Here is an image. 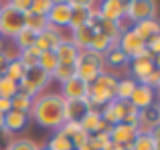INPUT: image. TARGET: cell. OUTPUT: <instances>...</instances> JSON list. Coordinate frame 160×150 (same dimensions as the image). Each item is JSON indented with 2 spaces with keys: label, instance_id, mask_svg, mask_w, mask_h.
Segmentation results:
<instances>
[{
  "label": "cell",
  "instance_id": "cell-5",
  "mask_svg": "<svg viewBox=\"0 0 160 150\" xmlns=\"http://www.w3.org/2000/svg\"><path fill=\"white\" fill-rule=\"evenodd\" d=\"M51 75H47L45 71H41L39 67H32L24 71V77L18 81V91L31 95V98H37L39 93H43L47 89V85L51 83Z\"/></svg>",
  "mask_w": 160,
  "mask_h": 150
},
{
  "label": "cell",
  "instance_id": "cell-22",
  "mask_svg": "<svg viewBox=\"0 0 160 150\" xmlns=\"http://www.w3.org/2000/svg\"><path fill=\"white\" fill-rule=\"evenodd\" d=\"M132 31L136 32L138 37H140L142 41H148L150 37H154V35H160V22L156 18H148V20H142V22H136V24H132Z\"/></svg>",
  "mask_w": 160,
  "mask_h": 150
},
{
  "label": "cell",
  "instance_id": "cell-15",
  "mask_svg": "<svg viewBox=\"0 0 160 150\" xmlns=\"http://www.w3.org/2000/svg\"><path fill=\"white\" fill-rule=\"evenodd\" d=\"M138 136L136 126H130V124H116V126H109V140L122 146H128L134 142V138Z\"/></svg>",
  "mask_w": 160,
  "mask_h": 150
},
{
  "label": "cell",
  "instance_id": "cell-10",
  "mask_svg": "<svg viewBox=\"0 0 160 150\" xmlns=\"http://www.w3.org/2000/svg\"><path fill=\"white\" fill-rule=\"evenodd\" d=\"M61 39H63V31H61V28L47 24V27H45L43 31L37 35L35 47L39 49L41 53H45V51H55V49H57V45L61 43Z\"/></svg>",
  "mask_w": 160,
  "mask_h": 150
},
{
  "label": "cell",
  "instance_id": "cell-19",
  "mask_svg": "<svg viewBox=\"0 0 160 150\" xmlns=\"http://www.w3.org/2000/svg\"><path fill=\"white\" fill-rule=\"evenodd\" d=\"M87 110V99H65V122H79Z\"/></svg>",
  "mask_w": 160,
  "mask_h": 150
},
{
  "label": "cell",
  "instance_id": "cell-29",
  "mask_svg": "<svg viewBox=\"0 0 160 150\" xmlns=\"http://www.w3.org/2000/svg\"><path fill=\"white\" fill-rule=\"evenodd\" d=\"M35 39H37V35L32 31L22 28V31H20L18 35L12 39V45H14L18 51H24V49H28V47H32V45H35Z\"/></svg>",
  "mask_w": 160,
  "mask_h": 150
},
{
  "label": "cell",
  "instance_id": "cell-25",
  "mask_svg": "<svg viewBox=\"0 0 160 150\" xmlns=\"http://www.w3.org/2000/svg\"><path fill=\"white\" fill-rule=\"evenodd\" d=\"M45 148L47 150H73V144H71V138H67L61 130H55Z\"/></svg>",
  "mask_w": 160,
  "mask_h": 150
},
{
  "label": "cell",
  "instance_id": "cell-30",
  "mask_svg": "<svg viewBox=\"0 0 160 150\" xmlns=\"http://www.w3.org/2000/svg\"><path fill=\"white\" fill-rule=\"evenodd\" d=\"M10 106H12V110H16V112L28 114V112H31V106H32V98L27 95V93H22V91H18V93L10 99Z\"/></svg>",
  "mask_w": 160,
  "mask_h": 150
},
{
  "label": "cell",
  "instance_id": "cell-26",
  "mask_svg": "<svg viewBox=\"0 0 160 150\" xmlns=\"http://www.w3.org/2000/svg\"><path fill=\"white\" fill-rule=\"evenodd\" d=\"M113 43H118V41H109L106 35H102V32H95L93 39H91V43H89V49H87V51L98 53V55H106L108 49L112 47Z\"/></svg>",
  "mask_w": 160,
  "mask_h": 150
},
{
  "label": "cell",
  "instance_id": "cell-20",
  "mask_svg": "<svg viewBox=\"0 0 160 150\" xmlns=\"http://www.w3.org/2000/svg\"><path fill=\"white\" fill-rule=\"evenodd\" d=\"M28 114L24 112H16V110H10L8 114H4V130H8L10 134H16V132L24 130L28 124Z\"/></svg>",
  "mask_w": 160,
  "mask_h": 150
},
{
  "label": "cell",
  "instance_id": "cell-17",
  "mask_svg": "<svg viewBox=\"0 0 160 150\" xmlns=\"http://www.w3.org/2000/svg\"><path fill=\"white\" fill-rule=\"evenodd\" d=\"M55 57H57L59 65H75V61H77V55L79 51L75 49V45L71 43L67 37H63L61 43L57 45V49H55Z\"/></svg>",
  "mask_w": 160,
  "mask_h": 150
},
{
  "label": "cell",
  "instance_id": "cell-43",
  "mask_svg": "<svg viewBox=\"0 0 160 150\" xmlns=\"http://www.w3.org/2000/svg\"><path fill=\"white\" fill-rule=\"evenodd\" d=\"M10 110H12V106H10V99H4V98H0V114H8Z\"/></svg>",
  "mask_w": 160,
  "mask_h": 150
},
{
  "label": "cell",
  "instance_id": "cell-33",
  "mask_svg": "<svg viewBox=\"0 0 160 150\" xmlns=\"http://www.w3.org/2000/svg\"><path fill=\"white\" fill-rule=\"evenodd\" d=\"M73 77H75V67L73 65H57V69H55L53 75H51L53 81H59L61 85L65 81H69V79H73Z\"/></svg>",
  "mask_w": 160,
  "mask_h": 150
},
{
  "label": "cell",
  "instance_id": "cell-13",
  "mask_svg": "<svg viewBox=\"0 0 160 150\" xmlns=\"http://www.w3.org/2000/svg\"><path fill=\"white\" fill-rule=\"evenodd\" d=\"M158 59H132L130 61V73H132V79L136 83H144L146 77L158 69Z\"/></svg>",
  "mask_w": 160,
  "mask_h": 150
},
{
  "label": "cell",
  "instance_id": "cell-12",
  "mask_svg": "<svg viewBox=\"0 0 160 150\" xmlns=\"http://www.w3.org/2000/svg\"><path fill=\"white\" fill-rule=\"evenodd\" d=\"M79 126H81V130L85 132V134H98V132H103L108 130V124L102 120V114H99V110H93V108H89V110L85 112V116H83L81 120H79Z\"/></svg>",
  "mask_w": 160,
  "mask_h": 150
},
{
  "label": "cell",
  "instance_id": "cell-49",
  "mask_svg": "<svg viewBox=\"0 0 160 150\" xmlns=\"http://www.w3.org/2000/svg\"><path fill=\"white\" fill-rule=\"evenodd\" d=\"M0 8H2V2H0Z\"/></svg>",
  "mask_w": 160,
  "mask_h": 150
},
{
  "label": "cell",
  "instance_id": "cell-21",
  "mask_svg": "<svg viewBox=\"0 0 160 150\" xmlns=\"http://www.w3.org/2000/svg\"><path fill=\"white\" fill-rule=\"evenodd\" d=\"M93 35H95L93 28L87 27V24H83V27L71 31V39L69 41L75 45V49H77V51H87V49H89L91 39H93Z\"/></svg>",
  "mask_w": 160,
  "mask_h": 150
},
{
  "label": "cell",
  "instance_id": "cell-39",
  "mask_svg": "<svg viewBox=\"0 0 160 150\" xmlns=\"http://www.w3.org/2000/svg\"><path fill=\"white\" fill-rule=\"evenodd\" d=\"M146 49H148V51L152 53L154 57H158V55H160V35L150 37V39L146 41Z\"/></svg>",
  "mask_w": 160,
  "mask_h": 150
},
{
  "label": "cell",
  "instance_id": "cell-46",
  "mask_svg": "<svg viewBox=\"0 0 160 150\" xmlns=\"http://www.w3.org/2000/svg\"><path fill=\"white\" fill-rule=\"evenodd\" d=\"M0 130H4V114H0Z\"/></svg>",
  "mask_w": 160,
  "mask_h": 150
},
{
  "label": "cell",
  "instance_id": "cell-34",
  "mask_svg": "<svg viewBox=\"0 0 160 150\" xmlns=\"http://www.w3.org/2000/svg\"><path fill=\"white\" fill-rule=\"evenodd\" d=\"M24 71H27V69L20 65V61H18V59H14V61H8L6 71H4V77H8V79H12V81L18 83L20 79L24 77Z\"/></svg>",
  "mask_w": 160,
  "mask_h": 150
},
{
  "label": "cell",
  "instance_id": "cell-41",
  "mask_svg": "<svg viewBox=\"0 0 160 150\" xmlns=\"http://www.w3.org/2000/svg\"><path fill=\"white\" fill-rule=\"evenodd\" d=\"M10 8H14L16 12H20V14H24V12H28V8H31V0H12Z\"/></svg>",
  "mask_w": 160,
  "mask_h": 150
},
{
  "label": "cell",
  "instance_id": "cell-1",
  "mask_svg": "<svg viewBox=\"0 0 160 150\" xmlns=\"http://www.w3.org/2000/svg\"><path fill=\"white\" fill-rule=\"evenodd\" d=\"M28 118H32L35 124H39L41 128L59 130L65 124V99L59 93L43 91L37 98H32Z\"/></svg>",
  "mask_w": 160,
  "mask_h": 150
},
{
  "label": "cell",
  "instance_id": "cell-28",
  "mask_svg": "<svg viewBox=\"0 0 160 150\" xmlns=\"http://www.w3.org/2000/svg\"><path fill=\"white\" fill-rule=\"evenodd\" d=\"M57 65H59V61H57V57H55L53 51H45V53L39 55V63H37V67H39L41 71H45L47 75H53V71L57 69Z\"/></svg>",
  "mask_w": 160,
  "mask_h": 150
},
{
  "label": "cell",
  "instance_id": "cell-40",
  "mask_svg": "<svg viewBox=\"0 0 160 150\" xmlns=\"http://www.w3.org/2000/svg\"><path fill=\"white\" fill-rule=\"evenodd\" d=\"M144 85L152 87V89H158V87H160V69H154V71L150 73L148 77H146Z\"/></svg>",
  "mask_w": 160,
  "mask_h": 150
},
{
  "label": "cell",
  "instance_id": "cell-4",
  "mask_svg": "<svg viewBox=\"0 0 160 150\" xmlns=\"http://www.w3.org/2000/svg\"><path fill=\"white\" fill-rule=\"evenodd\" d=\"M118 47H120V51L124 53L130 61L132 59H158V57H154L152 53L146 49V43L132 31V28H128V31H124L120 35Z\"/></svg>",
  "mask_w": 160,
  "mask_h": 150
},
{
  "label": "cell",
  "instance_id": "cell-11",
  "mask_svg": "<svg viewBox=\"0 0 160 150\" xmlns=\"http://www.w3.org/2000/svg\"><path fill=\"white\" fill-rule=\"evenodd\" d=\"M128 102H130V106L136 108V110H146V108H150V106H156V89L144 85V83H138Z\"/></svg>",
  "mask_w": 160,
  "mask_h": 150
},
{
  "label": "cell",
  "instance_id": "cell-2",
  "mask_svg": "<svg viewBox=\"0 0 160 150\" xmlns=\"http://www.w3.org/2000/svg\"><path fill=\"white\" fill-rule=\"evenodd\" d=\"M73 67H75V77L85 81L87 85H91L99 75L106 71L103 55H98V53H91V51H79Z\"/></svg>",
  "mask_w": 160,
  "mask_h": 150
},
{
  "label": "cell",
  "instance_id": "cell-24",
  "mask_svg": "<svg viewBox=\"0 0 160 150\" xmlns=\"http://www.w3.org/2000/svg\"><path fill=\"white\" fill-rule=\"evenodd\" d=\"M138 83L134 81L132 77H124V79H118V85H116V99L120 102H128L132 91L136 89Z\"/></svg>",
  "mask_w": 160,
  "mask_h": 150
},
{
  "label": "cell",
  "instance_id": "cell-14",
  "mask_svg": "<svg viewBox=\"0 0 160 150\" xmlns=\"http://www.w3.org/2000/svg\"><path fill=\"white\" fill-rule=\"evenodd\" d=\"M99 16L106 20L120 22L126 16V2L124 0H103L99 2Z\"/></svg>",
  "mask_w": 160,
  "mask_h": 150
},
{
  "label": "cell",
  "instance_id": "cell-44",
  "mask_svg": "<svg viewBox=\"0 0 160 150\" xmlns=\"http://www.w3.org/2000/svg\"><path fill=\"white\" fill-rule=\"evenodd\" d=\"M103 150H126V146H122V144H116V142H112V140H109V144Z\"/></svg>",
  "mask_w": 160,
  "mask_h": 150
},
{
  "label": "cell",
  "instance_id": "cell-45",
  "mask_svg": "<svg viewBox=\"0 0 160 150\" xmlns=\"http://www.w3.org/2000/svg\"><path fill=\"white\" fill-rule=\"evenodd\" d=\"M6 65H8V61L4 59V55L0 53V77L4 75V71H6Z\"/></svg>",
  "mask_w": 160,
  "mask_h": 150
},
{
  "label": "cell",
  "instance_id": "cell-37",
  "mask_svg": "<svg viewBox=\"0 0 160 150\" xmlns=\"http://www.w3.org/2000/svg\"><path fill=\"white\" fill-rule=\"evenodd\" d=\"M6 150H39V144L31 138H14Z\"/></svg>",
  "mask_w": 160,
  "mask_h": 150
},
{
  "label": "cell",
  "instance_id": "cell-31",
  "mask_svg": "<svg viewBox=\"0 0 160 150\" xmlns=\"http://www.w3.org/2000/svg\"><path fill=\"white\" fill-rule=\"evenodd\" d=\"M16 93H18V83L2 75V77H0V98H4V99H12Z\"/></svg>",
  "mask_w": 160,
  "mask_h": 150
},
{
  "label": "cell",
  "instance_id": "cell-7",
  "mask_svg": "<svg viewBox=\"0 0 160 150\" xmlns=\"http://www.w3.org/2000/svg\"><path fill=\"white\" fill-rule=\"evenodd\" d=\"M126 20L132 24L148 18H156V2L154 0H130L126 2Z\"/></svg>",
  "mask_w": 160,
  "mask_h": 150
},
{
  "label": "cell",
  "instance_id": "cell-18",
  "mask_svg": "<svg viewBox=\"0 0 160 150\" xmlns=\"http://www.w3.org/2000/svg\"><path fill=\"white\" fill-rule=\"evenodd\" d=\"M158 134L160 128H154L150 134H138L134 142L126 146V150H158Z\"/></svg>",
  "mask_w": 160,
  "mask_h": 150
},
{
  "label": "cell",
  "instance_id": "cell-6",
  "mask_svg": "<svg viewBox=\"0 0 160 150\" xmlns=\"http://www.w3.org/2000/svg\"><path fill=\"white\" fill-rule=\"evenodd\" d=\"M24 28L22 14L16 12L14 8H10V4H2L0 8V37L2 39H14L20 31Z\"/></svg>",
  "mask_w": 160,
  "mask_h": 150
},
{
  "label": "cell",
  "instance_id": "cell-8",
  "mask_svg": "<svg viewBox=\"0 0 160 150\" xmlns=\"http://www.w3.org/2000/svg\"><path fill=\"white\" fill-rule=\"evenodd\" d=\"M154 128H160V110L158 106H150L146 110H138L136 130L138 134H150Z\"/></svg>",
  "mask_w": 160,
  "mask_h": 150
},
{
  "label": "cell",
  "instance_id": "cell-48",
  "mask_svg": "<svg viewBox=\"0 0 160 150\" xmlns=\"http://www.w3.org/2000/svg\"><path fill=\"white\" fill-rule=\"evenodd\" d=\"M39 150H47V148H45V146H39Z\"/></svg>",
  "mask_w": 160,
  "mask_h": 150
},
{
  "label": "cell",
  "instance_id": "cell-36",
  "mask_svg": "<svg viewBox=\"0 0 160 150\" xmlns=\"http://www.w3.org/2000/svg\"><path fill=\"white\" fill-rule=\"evenodd\" d=\"M51 4H53V0H31L28 12H32L37 16H47V12L51 10Z\"/></svg>",
  "mask_w": 160,
  "mask_h": 150
},
{
  "label": "cell",
  "instance_id": "cell-3",
  "mask_svg": "<svg viewBox=\"0 0 160 150\" xmlns=\"http://www.w3.org/2000/svg\"><path fill=\"white\" fill-rule=\"evenodd\" d=\"M102 120L108 126H116V124H130L136 126V118H138V110L130 106V102H120V99H112L108 106H103L99 110Z\"/></svg>",
  "mask_w": 160,
  "mask_h": 150
},
{
  "label": "cell",
  "instance_id": "cell-47",
  "mask_svg": "<svg viewBox=\"0 0 160 150\" xmlns=\"http://www.w3.org/2000/svg\"><path fill=\"white\" fill-rule=\"evenodd\" d=\"M2 49H4V41H2V37H0V53H2Z\"/></svg>",
  "mask_w": 160,
  "mask_h": 150
},
{
  "label": "cell",
  "instance_id": "cell-35",
  "mask_svg": "<svg viewBox=\"0 0 160 150\" xmlns=\"http://www.w3.org/2000/svg\"><path fill=\"white\" fill-rule=\"evenodd\" d=\"M83 24H87V10L85 8H79V10H71V20H69V27L71 31H75V28L83 27Z\"/></svg>",
  "mask_w": 160,
  "mask_h": 150
},
{
  "label": "cell",
  "instance_id": "cell-16",
  "mask_svg": "<svg viewBox=\"0 0 160 150\" xmlns=\"http://www.w3.org/2000/svg\"><path fill=\"white\" fill-rule=\"evenodd\" d=\"M87 89H89V85L85 81H81L79 77H73L61 85L59 95L63 99H87Z\"/></svg>",
  "mask_w": 160,
  "mask_h": 150
},
{
  "label": "cell",
  "instance_id": "cell-32",
  "mask_svg": "<svg viewBox=\"0 0 160 150\" xmlns=\"http://www.w3.org/2000/svg\"><path fill=\"white\" fill-rule=\"evenodd\" d=\"M87 144H89V150H103L109 144V128L103 132H98V134H91Z\"/></svg>",
  "mask_w": 160,
  "mask_h": 150
},
{
  "label": "cell",
  "instance_id": "cell-27",
  "mask_svg": "<svg viewBox=\"0 0 160 150\" xmlns=\"http://www.w3.org/2000/svg\"><path fill=\"white\" fill-rule=\"evenodd\" d=\"M39 55H41V51L32 45V47H28V49H24V51L18 53V61L24 69H32L39 63Z\"/></svg>",
  "mask_w": 160,
  "mask_h": 150
},
{
  "label": "cell",
  "instance_id": "cell-9",
  "mask_svg": "<svg viewBox=\"0 0 160 150\" xmlns=\"http://www.w3.org/2000/svg\"><path fill=\"white\" fill-rule=\"evenodd\" d=\"M69 20H71V8L67 0H55L51 4V10L47 12V22L63 31L65 27H69Z\"/></svg>",
  "mask_w": 160,
  "mask_h": 150
},
{
  "label": "cell",
  "instance_id": "cell-38",
  "mask_svg": "<svg viewBox=\"0 0 160 150\" xmlns=\"http://www.w3.org/2000/svg\"><path fill=\"white\" fill-rule=\"evenodd\" d=\"M59 130H61L63 134L67 136V138H73V136L77 134L79 130H81V126H79V122H65L61 128H59Z\"/></svg>",
  "mask_w": 160,
  "mask_h": 150
},
{
  "label": "cell",
  "instance_id": "cell-23",
  "mask_svg": "<svg viewBox=\"0 0 160 150\" xmlns=\"http://www.w3.org/2000/svg\"><path fill=\"white\" fill-rule=\"evenodd\" d=\"M128 63H130V59L120 51L118 43H113L108 49V53L103 55V65H109V67H126Z\"/></svg>",
  "mask_w": 160,
  "mask_h": 150
},
{
  "label": "cell",
  "instance_id": "cell-42",
  "mask_svg": "<svg viewBox=\"0 0 160 150\" xmlns=\"http://www.w3.org/2000/svg\"><path fill=\"white\" fill-rule=\"evenodd\" d=\"M18 49L14 47V45H12V47H4L2 49V55H4V59L6 61H14V59H18Z\"/></svg>",
  "mask_w": 160,
  "mask_h": 150
}]
</instances>
